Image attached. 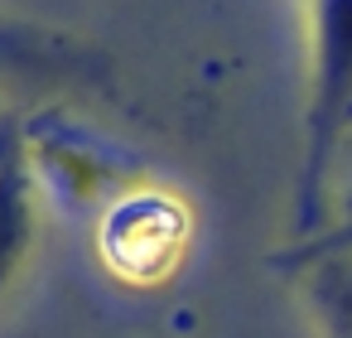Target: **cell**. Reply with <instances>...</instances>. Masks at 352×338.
<instances>
[{"mask_svg": "<svg viewBox=\"0 0 352 338\" xmlns=\"http://www.w3.org/2000/svg\"><path fill=\"white\" fill-rule=\"evenodd\" d=\"M352 126V0H314V92L299 179V227L314 222L328 165Z\"/></svg>", "mask_w": 352, "mask_h": 338, "instance_id": "cell-1", "label": "cell"}, {"mask_svg": "<svg viewBox=\"0 0 352 338\" xmlns=\"http://www.w3.org/2000/svg\"><path fill=\"white\" fill-rule=\"evenodd\" d=\"M184 251H188V208L174 193L135 189L102 213V261L131 285L169 280Z\"/></svg>", "mask_w": 352, "mask_h": 338, "instance_id": "cell-2", "label": "cell"}, {"mask_svg": "<svg viewBox=\"0 0 352 338\" xmlns=\"http://www.w3.org/2000/svg\"><path fill=\"white\" fill-rule=\"evenodd\" d=\"M34 242V169L25 150V126L0 121V290L20 271Z\"/></svg>", "mask_w": 352, "mask_h": 338, "instance_id": "cell-3", "label": "cell"}, {"mask_svg": "<svg viewBox=\"0 0 352 338\" xmlns=\"http://www.w3.org/2000/svg\"><path fill=\"white\" fill-rule=\"evenodd\" d=\"M25 150H30V169H44L73 198H87L97 184L116 179V165L107 160L111 150H102V140H92L87 131H78L68 121L25 126Z\"/></svg>", "mask_w": 352, "mask_h": 338, "instance_id": "cell-4", "label": "cell"}, {"mask_svg": "<svg viewBox=\"0 0 352 338\" xmlns=\"http://www.w3.org/2000/svg\"><path fill=\"white\" fill-rule=\"evenodd\" d=\"M78 54L68 49V39L44 34L34 25L6 20L0 15V73H15V68H54V63H73Z\"/></svg>", "mask_w": 352, "mask_h": 338, "instance_id": "cell-5", "label": "cell"}, {"mask_svg": "<svg viewBox=\"0 0 352 338\" xmlns=\"http://www.w3.org/2000/svg\"><path fill=\"white\" fill-rule=\"evenodd\" d=\"M309 295H314V309L328 319V328L338 338H352V251L323 256L309 271Z\"/></svg>", "mask_w": 352, "mask_h": 338, "instance_id": "cell-6", "label": "cell"}]
</instances>
